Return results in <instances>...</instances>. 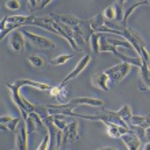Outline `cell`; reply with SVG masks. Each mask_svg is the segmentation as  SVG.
<instances>
[{
	"label": "cell",
	"instance_id": "cell-1",
	"mask_svg": "<svg viewBox=\"0 0 150 150\" xmlns=\"http://www.w3.org/2000/svg\"><path fill=\"white\" fill-rule=\"evenodd\" d=\"M81 105H87V107H104V101L100 98H91V97H75V98L70 100L64 104H59V105H45L49 112V115H62L63 116L64 112L72 111L75 108L81 107Z\"/></svg>",
	"mask_w": 150,
	"mask_h": 150
},
{
	"label": "cell",
	"instance_id": "cell-2",
	"mask_svg": "<svg viewBox=\"0 0 150 150\" xmlns=\"http://www.w3.org/2000/svg\"><path fill=\"white\" fill-rule=\"evenodd\" d=\"M28 25H30V26H38V28L45 29L47 32H51V33H53V34H56V36L63 37V38L67 40L68 44H70V45L74 48L75 51H78V52L82 51V49L78 47V44L75 42L74 40L70 38V37H68L67 34L63 32V29L59 26V23H57L55 19H52L49 15H47V16H36V15H32L30 21L28 22Z\"/></svg>",
	"mask_w": 150,
	"mask_h": 150
},
{
	"label": "cell",
	"instance_id": "cell-3",
	"mask_svg": "<svg viewBox=\"0 0 150 150\" xmlns=\"http://www.w3.org/2000/svg\"><path fill=\"white\" fill-rule=\"evenodd\" d=\"M122 36L126 38V41L130 42V45L132 47V49L137 52V55H138L139 57H142L143 63L149 64L150 55H149V52H147V49H146V42H145L143 37L132 28H124L122 30Z\"/></svg>",
	"mask_w": 150,
	"mask_h": 150
},
{
	"label": "cell",
	"instance_id": "cell-4",
	"mask_svg": "<svg viewBox=\"0 0 150 150\" xmlns=\"http://www.w3.org/2000/svg\"><path fill=\"white\" fill-rule=\"evenodd\" d=\"M45 127H47L48 135H49V149L48 150H60L62 143H63V131L59 130L53 123V116L49 115L48 117L42 120Z\"/></svg>",
	"mask_w": 150,
	"mask_h": 150
},
{
	"label": "cell",
	"instance_id": "cell-5",
	"mask_svg": "<svg viewBox=\"0 0 150 150\" xmlns=\"http://www.w3.org/2000/svg\"><path fill=\"white\" fill-rule=\"evenodd\" d=\"M32 15H11V16H6L1 21V38L7 36V33L12 32L18 28L26 26L28 22L30 21Z\"/></svg>",
	"mask_w": 150,
	"mask_h": 150
},
{
	"label": "cell",
	"instance_id": "cell-6",
	"mask_svg": "<svg viewBox=\"0 0 150 150\" xmlns=\"http://www.w3.org/2000/svg\"><path fill=\"white\" fill-rule=\"evenodd\" d=\"M131 66L127 63H119L113 67L105 70V72L108 74V76L111 78V82L113 83H120L123 79L126 78L127 75L130 74Z\"/></svg>",
	"mask_w": 150,
	"mask_h": 150
},
{
	"label": "cell",
	"instance_id": "cell-7",
	"mask_svg": "<svg viewBox=\"0 0 150 150\" xmlns=\"http://www.w3.org/2000/svg\"><path fill=\"white\" fill-rule=\"evenodd\" d=\"M22 33H23L25 37L29 40V42L32 44L33 47L38 48V49L48 51V49H53V48H55V42H52L51 40L47 38V37L37 36V34L30 33V32H28V30H22Z\"/></svg>",
	"mask_w": 150,
	"mask_h": 150
},
{
	"label": "cell",
	"instance_id": "cell-8",
	"mask_svg": "<svg viewBox=\"0 0 150 150\" xmlns=\"http://www.w3.org/2000/svg\"><path fill=\"white\" fill-rule=\"evenodd\" d=\"M25 44H26L25 34L21 30V32H12L10 34L8 41H7V47L14 53H22L25 49Z\"/></svg>",
	"mask_w": 150,
	"mask_h": 150
},
{
	"label": "cell",
	"instance_id": "cell-9",
	"mask_svg": "<svg viewBox=\"0 0 150 150\" xmlns=\"http://www.w3.org/2000/svg\"><path fill=\"white\" fill-rule=\"evenodd\" d=\"M6 87H7L8 90H11V100L14 101V104H15L16 107H18V109L21 111L22 117L26 119L29 116V112H28V108H26V105H25V103H23V97L19 94L21 87H18L16 85H14V83H8V82H6Z\"/></svg>",
	"mask_w": 150,
	"mask_h": 150
},
{
	"label": "cell",
	"instance_id": "cell-10",
	"mask_svg": "<svg viewBox=\"0 0 150 150\" xmlns=\"http://www.w3.org/2000/svg\"><path fill=\"white\" fill-rule=\"evenodd\" d=\"M79 139V123L76 120L67 123L63 130V145H70Z\"/></svg>",
	"mask_w": 150,
	"mask_h": 150
},
{
	"label": "cell",
	"instance_id": "cell-11",
	"mask_svg": "<svg viewBox=\"0 0 150 150\" xmlns=\"http://www.w3.org/2000/svg\"><path fill=\"white\" fill-rule=\"evenodd\" d=\"M25 124H26V128H28V134H34V132H38L41 130H47V127L44 124L42 119L40 117V115L37 113H29V116L25 119Z\"/></svg>",
	"mask_w": 150,
	"mask_h": 150
},
{
	"label": "cell",
	"instance_id": "cell-12",
	"mask_svg": "<svg viewBox=\"0 0 150 150\" xmlns=\"http://www.w3.org/2000/svg\"><path fill=\"white\" fill-rule=\"evenodd\" d=\"M28 128L26 124L19 123V127L15 131V147L16 150H28L29 142H28Z\"/></svg>",
	"mask_w": 150,
	"mask_h": 150
},
{
	"label": "cell",
	"instance_id": "cell-13",
	"mask_svg": "<svg viewBox=\"0 0 150 150\" xmlns=\"http://www.w3.org/2000/svg\"><path fill=\"white\" fill-rule=\"evenodd\" d=\"M90 62H91V55H90V53H86V55L83 56L82 59H81L78 63H76V66L74 67V70H72V71L70 72V74H68L66 78H64V81L62 82V85H67L68 81H71V79L76 78V76H78V75L87 67V64L90 63Z\"/></svg>",
	"mask_w": 150,
	"mask_h": 150
},
{
	"label": "cell",
	"instance_id": "cell-14",
	"mask_svg": "<svg viewBox=\"0 0 150 150\" xmlns=\"http://www.w3.org/2000/svg\"><path fill=\"white\" fill-rule=\"evenodd\" d=\"M109 82H111V78L108 76V74L105 71H100L91 75V85H93V87H97V89L103 91L109 90Z\"/></svg>",
	"mask_w": 150,
	"mask_h": 150
},
{
	"label": "cell",
	"instance_id": "cell-15",
	"mask_svg": "<svg viewBox=\"0 0 150 150\" xmlns=\"http://www.w3.org/2000/svg\"><path fill=\"white\" fill-rule=\"evenodd\" d=\"M149 64L143 63L141 72L138 76V89L141 91H150V75H149Z\"/></svg>",
	"mask_w": 150,
	"mask_h": 150
},
{
	"label": "cell",
	"instance_id": "cell-16",
	"mask_svg": "<svg viewBox=\"0 0 150 150\" xmlns=\"http://www.w3.org/2000/svg\"><path fill=\"white\" fill-rule=\"evenodd\" d=\"M48 93H49L51 97L57 100L60 104H64V101L68 98V89L66 85H62V83L57 85V86L51 87V89L48 90Z\"/></svg>",
	"mask_w": 150,
	"mask_h": 150
},
{
	"label": "cell",
	"instance_id": "cell-17",
	"mask_svg": "<svg viewBox=\"0 0 150 150\" xmlns=\"http://www.w3.org/2000/svg\"><path fill=\"white\" fill-rule=\"evenodd\" d=\"M122 141L124 142V145L127 146L128 150H139L141 145H142V141L138 138V135L135 132H128V134H124L122 137Z\"/></svg>",
	"mask_w": 150,
	"mask_h": 150
},
{
	"label": "cell",
	"instance_id": "cell-18",
	"mask_svg": "<svg viewBox=\"0 0 150 150\" xmlns=\"http://www.w3.org/2000/svg\"><path fill=\"white\" fill-rule=\"evenodd\" d=\"M14 85H16L18 87H22V86H32L34 89H38V90H42V91H48L51 89V85L48 83H42V82H37V81H32V79H16Z\"/></svg>",
	"mask_w": 150,
	"mask_h": 150
},
{
	"label": "cell",
	"instance_id": "cell-19",
	"mask_svg": "<svg viewBox=\"0 0 150 150\" xmlns=\"http://www.w3.org/2000/svg\"><path fill=\"white\" fill-rule=\"evenodd\" d=\"M105 126H107V134L109 135L111 138H122L124 134L131 132L130 128L122 127V126H119V124H115V123H108Z\"/></svg>",
	"mask_w": 150,
	"mask_h": 150
},
{
	"label": "cell",
	"instance_id": "cell-20",
	"mask_svg": "<svg viewBox=\"0 0 150 150\" xmlns=\"http://www.w3.org/2000/svg\"><path fill=\"white\" fill-rule=\"evenodd\" d=\"M1 122V130L3 131H12L15 132L18 126L21 123V117H11V116H1L0 117Z\"/></svg>",
	"mask_w": 150,
	"mask_h": 150
},
{
	"label": "cell",
	"instance_id": "cell-21",
	"mask_svg": "<svg viewBox=\"0 0 150 150\" xmlns=\"http://www.w3.org/2000/svg\"><path fill=\"white\" fill-rule=\"evenodd\" d=\"M26 60L33 68H37V70H44L48 64L47 57L42 55H30Z\"/></svg>",
	"mask_w": 150,
	"mask_h": 150
},
{
	"label": "cell",
	"instance_id": "cell-22",
	"mask_svg": "<svg viewBox=\"0 0 150 150\" xmlns=\"http://www.w3.org/2000/svg\"><path fill=\"white\" fill-rule=\"evenodd\" d=\"M52 0H28V10L30 12V15H34V12L38 10H42L44 7H47L48 4H51Z\"/></svg>",
	"mask_w": 150,
	"mask_h": 150
},
{
	"label": "cell",
	"instance_id": "cell-23",
	"mask_svg": "<svg viewBox=\"0 0 150 150\" xmlns=\"http://www.w3.org/2000/svg\"><path fill=\"white\" fill-rule=\"evenodd\" d=\"M89 22H90L91 30H93L94 33H101V30L105 28V19H104V16H103L101 12L97 14L96 16H93Z\"/></svg>",
	"mask_w": 150,
	"mask_h": 150
},
{
	"label": "cell",
	"instance_id": "cell-24",
	"mask_svg": "<svg viewBox=\"0 0 150 150\" xmlns=\"http://www.w3.org/2000/svg\"><path fill=\"white\" fill-rule=\"evenodd\" d=\"M115 56H117L119 59L122 60V63H127V64H130V66H135V67H139V68H142V66H143V60H142V57H139V56L128 57V56L123 55L120 52H117Z\"/></svg>",
	"mask_w": 150,
	"mask_h": 150
},
{
	"label": "cell",
	"instance_id": "cell-25",
	"mask_svg": "<svg viewBox=\"0 0 150 150\" xmlns=\"http://www.w3.org/2000/svg\"><path fill=\"white\" fill-rule=\"evenodd\" d=\"M131 126H139L143 127V128H149L150 127V115L147 116H137V115H132L130 122V127Z\"/></svg>",
	"mask_w": 150,
	"mask_h": 150
},
{
	"label": "cell",
	"instance_id": "cell-26",
	"mask_svg": "<svg viewBox=\"0 0 150 150\" xmlns=\"http://www.w3.org/2000/svg\"><path fill=\"white\" fill-rule=\"evenodd\" d=\"M117 115L120 116V119H122L123 122L127 124V127L130 128V122H131V117H132V112H131V108L127 105V104H124L122 107V109H119L117 111Z\"/></svg>",
	"mask_w": 150,
	"mask_h": 150
},
{
	"label": "cell",
	"instance_id": "cell-27",
	"mask_svg": "<svg viewBox=\"0 0 150 150\" xmlns=\"http://www.w3.org/2000/svg\"><path fill=\"white\" fill-rule=\"evenodd\" d=\"M100 37H101V33H93L90 36V40H89V45H90L91 51H93L94 55L101 53L100 52Z\"/></svg>",
	"mask_w": 150,
	"mask_h": 150
},
{
	"label": "cell",
	"instance_id": "cell-28",
	"mask_svg": "<svg viewBox=\"0 0 150 150\" xmlns=\"http://www.w3.org/2000/svg\"><path fill=\"white\" fill-rule=\"evenodd\" d=\"M74 57V53H67V55H59L53 57V59L49 60V64L51 66H62V64H66L70 59Z\"/></svg>",
	"mask_w": 150,
	"mask_h": 150
},
{
	"label": "cell",
	"instance_id": "cell-29",
	"mask_svg": "<svg viewBox=\"0 0 150 150\" xmlns=\"http://www.w3.org/2000/svg\"><path fill=\"white\" fill-rule=\"evenodd\" d=\"M101 14H103L105 22H113V21H116V8H115L113 4L108 6Z\"/></svg>",
	"mask_w": 150,
	"mask_h": 150
},
{
	"label": "cell",
	"instance_id": "cell-30",
	"mask_svg": "<svg viewBox=\"0 0 150 150\" xmlns=\"http://www.w3.org/2000/svg\"><path fill=\"white\" fill-rule=\"evenodd\" d=\"M113 6H115V8H116V21L123 23V19H124V11H126V8H124V1H123V0H120V1H115Z\"/></svg>",
	"mask_w": 150,
	"mask_h": 150
},
{
	"label": "cell",
	"instance_id": "cell-31",
	"mask_svg": "<svg viewBox=\"0 0 150 150\" xmlns=\"http://www.w3.org/2000/svg\"><path fill=\"white\" fill-rule=\"evenodd\" d=\"M62 117V115H55L53 116V123H55V126L59 128V130L63 131L64 128H66V126H67V123L64 122V119H60Z\"/></svg>",
	"mask_w": 150,
	"mask_h": 150
},
{
	"label": "cell",
	"instance_id": "cell-32",
	"mask_svg": "<svg viewBox=\"0 0 150 150\" xmlns=\"http://www.w3.org/2000/svg\"><path fill=\"white\" fill-rule=\"evenodd\" d=\"M4 6L7 7V10L15 11V10L21 8V1H18V0H8V1H4Z\"/></svg>",
	"mask_w": 150,
	"mask_h": 150
},
{
	"label": "cell",
	"instance_id": "cell-33",
	"mask_svg": "<svg viewBox=\"0 0 150 150\" xmlns=\"http://www.w3.org/2000/svg\"><path fill=\"white\" fill-rule=\"evenodd\" d=\"M49 149V135H45L42 139V142H41V145L38 146V149L37 150H48Z\"/></svg>",
	"mask_w": 150,
	"mask_h": 150
},
{
	"label": "cell",
	"instance_id": "cell-34",
	"mask_svg": "<svg viewBox=\"0 0 150 150\" xmlns=\"http://www.w3.org/2000/svg\"><path fill=\"white\" fill-rule=\"evenodd\" d=\"M97 150H119V149H116V147H111V146H104V147H100V149H97Z\"/></svg>",
	"mask_w": 150,
	"mask_h": 150
},
{
	"label": "cell",
	"instance_id": "cell-35",
	"mask_svg": "<svg viewBox=\"0 0 150 150\" xmlns=\"http://www.w3.org/2000/svg\"><path fill=\"white\" fill-rule=\"evenodd\" d=\"M143 150H150V142H146L143 145Z\"/></svg>",
	"mask_w": 150,
	"mask_h": 150
},
{
	"label": "cell",
	"instance_id": "cell-36",
	"mask_svg": "<svg viewBox=\"0 0 150 150\" xmlns=\"http://www.w3.org/2000/svg\"><path fill=\"white\" fill-rule=\"evenodd\" d=\"M11 150H14V149H11Z\"/></svg>",
	"mask_w": 150,
	"mask_h": 150
}]
</instances>
